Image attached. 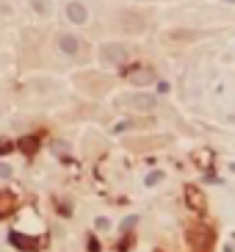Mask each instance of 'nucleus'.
<instances>
[{"instance_id": "f257e3e1", "label": "nucleus", "mask_w": 235, "mask_h": 252, "mask_svg": "<svg viewBox=\"0 0 235 252\" xmlns=\"http://www.w3.org/2000/svg\"><path fill=\"white\" fill-rule=\"evenodd\" d=\"M117 105H130V108H136V111H152V108L158 105V97L147 95V92H138V95H130V97L117 100Z\"/></svg>"}, {"instance_id": "f03ea898", "label": "nucleus", "mask_w": 235, "mask_h": 252, "mask_svg": "<svg viewBox=\"0 0 235 252\" xmlns=\"http://www.w3.org/2000/svg\"><path fill=\"white\" fill-rule=\"evenodd\" d=\"M117 25L122 28V31H127V34H141L147 22H144V17L141 14H136V11H119Z\"/></svg>"}, {"instance_id": "7ed1b4c3", "label": "nucleus", "mask_w": 235, "mask_h": 252, "mask_svg": "<svg viewBox=\"0 0 235 252\" xmlns=\"http://www.w3.org/2000/svg\"><path fill=\"white\" fill-rule=\"evenodd\" d=\"M100 58L105 61V64L119 67V64H125V61H127V47H125V44H102V47H100Z\"/></svg>"}, {"instance_id": "20e7f679", "label": "nucleus", "mask_w": 235, "mask_h": 252, "mask_svg": "<svg viewBox=\"0 0 235 252\" xmlns=\"http://www.w3.org/2000/svg\"><path fill=\"white\" fill-rule=\"evenodd\" d=\"M67 19L72 25H86V22H89V9H86L80 0H69L67 3Z\"/></svg>"}, {"instance_id": "39448f33", "label": "nucleus", "mask_w": 235, "mask_h": 252, "mask_svg": "<svg viewBox=\"0 0 235 252\" xmlns=\"http://www.w3.org/2000/svg\"><path fill=\"white\" fill-rule=\"evenodd\" d=\"M127 80H130L133 86H150V83L158 80V75H155V70H150V67H136V70L127 75Z\"/></svg>"}, {"instance_id": "423d86ee", "label": "nucleus", "mask_w": 235, "mask_h": 252, "mask_svg": "<svg viewBox=\"0 0 235 252\" xmlns=\"http://www.w3.org/2000/svg\"><path fill=\"white\" fill-rule=\"evenodd\" d=\"M59 50L64 53V56H78L80 53V39H78L75 34H59Z\"/></svg>"}, {"instance_id": "0eeeda50", "label": "nucleus", "mask_w": 235, "mask_h": 252, "mask_svg": "<svg viewBox=\"0 0 235 252\" xmlns=\"http://www.w3.org/2000/svg\"><path fill=\"white\" fill-rule=\"evenodd\" d=\"M31 9H34L39 17H50L53 3H50V0H31Z\"/></svg>"}, {"instance_id": "6e6552de", "label": "nucleus", "mask_w": 235, "mask_h": 252, "mask_svg": "<svg viewBox=\"0 0 235 252\" xmlns=\"http://www.w3.org/2000/svg\"><path fill=\"white\" fill-rule=\"evenodd\" d=\"M11 208H14V200H11V194H0V219L6 216Z\"/></svg>"}, {"instance_id": "1a4fd4ad", "label": "nucleus", "mask_w": 235, "mask_h": 252, "mask_svg": "<svg viewBox=\"0 0 235 252\" xmlns=\"http://www.w3.org/2000/svg\"><path fill=\"white\" fill-rule=\"evenodd\" d=\"M163 177H166V174H163V172L158 169V172H150V174H147V177H144V183H147V186H158V183L163 180Z\"/></svg>"}, {"instance_id": "9d476101", "label": "nucleus", "mask_w": 235, "mask_h": 252, "mask_svg": "<svg viewBox=\"0 0 235 252\" xmlns=\"http://www.w3.org/2000/svg\"><path fill=\"white\" fill-rule=\"evenodd\" d=\"M11 174H14V169H11V164H6V161H0V180H9Z\"/></svg>"}, {"instance_id": "9b49d317", "label": "nucleus", "mask_w": 235, "mask_h": 252, "mask_svg": "<svg viewBox=\"0 0 235 252\" xmlns=\"http://www.w3.org/2000/svg\"><path fill=\"white\" fill-rule=\"evenodd\" d=\"M53 153H56V155H67L69 147L64 144V141H53Z\"/></svg>"}, {"instance_id": "f8f14e48", "label": "nucleus", "mask_w": 235, "mask_h": 252, "mask_svg": "<svg viewBox=\"0 0 235 252\" xmlns=\"http://www.w3.org/2000/svg\"><path fill=\"white\" fill-rule=\"evenodd\" d=\"M108 227H111V222H108L105 216H100V219H97V230H108Z\"/></svg>"}, {"instance_id": "ddd939ff", "label": "nucleus", "mask_w": 235, "mask_h": 252, "mask_svg": "<svg viewBox=\"0 0 235 252\" xmlns=\"http://www.w3.org/2000/svg\"><path fill=\"white\" fill-rule=\"evenodd\" d=\"M224 3H235V0H224Z\"/></svg>"}, {"instance_id": "4468645a", "label": "nucleus", "mask_w": 235, "mask_h": 252, "mask_svg": "<svg viewBox=\"0 0 235 252\" xmlns=\"http://www.w3.org/2000/svg\"><path fill=\"white\" fill-rule=\"evenodd\" d=\"M230 169H233V172H235V164H233V166H230Z\"/></svg>"}, {"instance_id": "2eb2a0df", "label": "nucleus", "mask_w": 235, "mask_h": 252, "mask_svg": "<svg viewBox=\"0 0 235 252\" xmlns=\"http://www.w3.org/2000/svg\"><path fill=\"white\" fill-rule=\"evenodd\" d=\"M0 114H3V105H0Z\"/></svg>"}]
</instances>
